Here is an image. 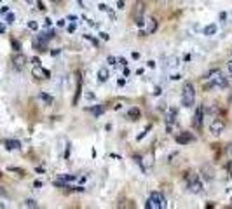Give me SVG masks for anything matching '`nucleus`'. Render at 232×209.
<instances>
[{
  "label": "nucleus",
  "mask_w": 232,
  "mask_h": 209,
  "mask_svg": "<svg viewBox=\"0 0 232 209\" xmlns=\"http://www.w3.org/2000/svg\"><path fill=\"white\" fill-rule=\"evenodd\" d=\"M140 115H141V112H140V108H138V106L129 108V112H128V117H129L131 120H138V118H140Z\"/></svg>",
  "instance_id": "15"
},
{
  "label": "nucleus",
  "mask_w": 232,
  "mask_h": 209,
  "mask_svg": "<svg viewBox=\"0 0 232 209\" xmlns=\"http://www.w3.org/2000/svg\"><path fill=\"white\" fill-rule=\"evenodd\" d=\"M229 153H230V155H232V143H230V145H229Z\"/></svg>",
  "instance_id": "50"
},
{
  "label": "nucleus",
  "mask_w": 232,
  "mask_h": 209,
  "mask_svg": "<svg viewBox=\"0 0 232 209\" xmlns=\"http://www.w3.org/2000/svg\"><path fill=\"white\" fill-rule=\"evenodd\" d=\"M229 72H230V73H232V59H230V61H229Z\"/></svg>",
  "instance_id": "48"
},
{
  "label": "nucleus",
  "mask_w": 232,
  "mask_h": 209,
  "mask_svg": "<svg viewBox=\"0 0 232 209\" xmlns=\"http://www.w3.org/2000/svg\"><path fill=\"white\" fill-rule=\"evenodd\" d=\"M98 9H100L101 12H110V7L105 6V4H100V6H98Z\"/></svg>",
  "instance_id": "23"
},
{
  "label": "nucleus",
  "mask_w": 232,
  "mask_h": 209,
  "mask_svg": "<svg viewBox=\"0 0 232 209\" xmlns=\"http://www.w3.org/2000/svg\"><path fill=\"white\" fill-rule=\"evenodd\" d=\"M75 30H77V21H73L70 26H68V33H73Z\"/></svg>",
  "instance_id": "29"
},
{
  "label": "nucleus",
  "mask_w": 232,
  "mask_h": 209,
  "mask_svg": "<svg viewBox=\"0 0 232 209\" xmlns=\"http://www.w3.org/2000/svg\"><path fill=\"white\" fill-rule=\"evenodd\" d=\"M100 37H101L103 40H108V38H110V35H108V33H105V32H101V33H100Z\"/></svg>",
  "instance_id": "33"
},
{
  "label": "nucleus",
  "mask_w": 232,
  "mask_h": 209,
  "mask_svg": "<svg viewBox=\"0 0 232 209\" xmlns=\"http://www.w3.org/2000/svg\"><path fill=\"white\" fill-rule=\"evenodd\" d=\"M175 139H176V143H180V145H187L190 141H194V136L190 133H180L175 136Z\"/></svg>",
  "instance_id": "8"
},
{
  "label": "nucleus",
  "mask_w": 232,
  "mask_h": 209,
  "mask_svg": "<svg viewBox=\"0 0 232 209\" xmlns=\"http://www.w3.org/2000/svg\"><path fill=\"white\" fill-rule=\"evenodd\" d=\"M60 52H61L60 49H54V51H53V52H51V54H53V56H58V54H60Z\"/></svg>",
  "instance_id": "43"
},
{
  "label": "nucleus",
  "mask_w": 232,
  "mask_h": 209,
  "mask_svg": "<svg viewBox=\"0 0 232 209\" xmlns=\"http://www.w3.org/2000/svg\"><path fill=\"white\" fill-rule=\"evenodd\" d=\"M47 40L49 38L45 37V33H40L33 38V47L38 49V51H47Z\"/></svg>",
  "instance_id": "5"
},
{
  "label": "nucleus",
  "mask_w": 232,
  "mask_h": 209,
  "mask_svg": "<svg viewBox=\"0 0 232 209\" xmlns=\"http://www.w3.org/2000/svg\"><path fill=\"white\" fill-rule=\"evenodd\" d=\"M176 108H169V112H167V118H166V124H167V131H171L173 129V124L176 122Z\"/></svg>",
  "instance_id": "10"
},
{
  "label": "nucleus",
  "mask_w": 232,
  "mask_h": 209,
  "mask_svg": "<svg viewBox=\"0 0 232 209\" xmlns=\"http://www.w3.org/2000/svg\"><path fill=\"white\" fill-rule=\"evenodd\" d=\"M84 37H86L87 40H89V42L92 44V45H98V40H96V38H94V37H91V35H84Z\"/></svg>",
  "instance_id": "26"
},
{
  "label": "nucleus",
  "mask_w": 232,
  "mask_h": 209,
  "mask_svg": "<svg viewBox=\"0 0 232 209\" xmlns=\"http://www.w3.org/2000/svg\"><path fill=\"white\" fill-rule=\"evenodd\" d=\"M203 113H204V108H203V106H197V110H195V115H194V127H195V129H201V124H203Z\"/></svg>",
  "instance_id": "12"
},
{
  "label": "nucleus",
  "mask_w": 232,
  "mask_h": 209,
  "mask_svg": "<svg viewBox=\"0 0 232 209\" xmlns=\"http://www.w3.org/2000/svg\"><path fill=\"white\" fill-rule=\"evenodd\" d=\"M148 129H150V127H147V129H143V131H141V133H140V134H138V138H136V139H138V141H140V139H143V138H145V134H147V133H148Z\"/></svg>",
  "instance_id": "25"
},
{
  "label": "nucleus",
  "mask_w": 232,
  "mask_h": 209,
  "mask_svg": "<svg viewBox=\"0 0 232 209\" xmlns=\"http://www.w3.org/2000/svg\"><path fill=\"white\" fill-rule=\"evenodd\" d=\"M37 6H38V9H40V11H45V7H44V4L40 2V0H37Z\"/></svg>",
  "instance_id": "35"
},
{
  "label": "nucleus",
  "mask_w": 232,
  "mask_h": 209,
  "mask_svg": "<svg viewBox=\"0 0 232 209\" xmlns=\"http://www.w3.org/2000/svg\"><path fill=\"white\" fill-rule=\"evenodd\" d=\"M11 44H12V49H14V51H19V49H21V45H19L18 40H11Z\"/></svg>",
  "instance_id": "28"
},
{
  "label": "nucleus",
  "mask_w": 232,
  "mask_h": 209,
  "mask_svg": "<svg viewBox=\"0 0 232 209\" xmlns=\"http://www.w3.org/2000/svg\"><path fill=\"white\" fill-rule=\"evenodd\" d=\"M223 129H225V122H223L222 118H216V120H213V122H211L210 133L216 136V134H222V133H223Z\"/></svg>",
  "instance_id": "6"
},
{
  "label": "nucleus",
  "mask_w": 232,
  "mask_h": 209,
  "mask_svg": "<svg viewBox=\"0 0 232 209\" xmlns=\"http://www.w3.org/2000/svg\"><path fill=\"white\" fill-rule=\"evenodd\" d=\"M65 25H66L65 19H60V21H58V26H65Z\"/></svg>",
  "instance_id": "38"
},
{
  "label": "nucleus",
  "mask_w": 232,
  "mask_h": 209,
  "mask_svg": "<svg viewBox=\"0 0 232 209\" xmlns=\"http://www.w3.org/2000/svg\"><path fill=\"white\" fill-rule=\"evenodd\" d=\"M119 63H120V64H124V66H126V64H128V61H126L124 58H119Z\"/></svg>",
  "instance_id": "41"
},
{
  "label": "nucleus",
  "mask_w": 232,
  "mask_h": 209,
  "mask_svg": "<svg viewBox=\"0 0 232 209\" xmlns=\"http://www.w3.org/2000/svg\"><path fill=\"white\" fill-rule=\"evenodd\" d=\"M157 2H159V4H167L169 0H157Z\"/></svg>",
  "instance_id": "49"
},
{
  "label": "nucleus",
  "mask_w": 232,
  "mask_h": 209,
  "mask_svg": "<svg viewBox=\"0 0 232 209\" xmlns=\"http://www.w3.org/2000/svg\"><path fill=\"white\" fill-rule=\"evenodd\" d=\"M167 206L166 199H164V195L159 192H152L150 195H148V200H147L145 207L147 209H164Z\"/></svg>",
  "instance_id": "3"
},
{
  "label": "nucleus",
  "mask_w": 232,
  "mask_h": 209,
  "mask_svg": "<svg viewBox=\"0 0 232 209\" xmlns=\"http://www.w3.org/2000/svg\"><path fill=\"white\" fill-rule=\"evenodd\" d=\"M108 77H110V72L107 70V66L100 68V72H98V80H100V82H107Z\"/></svg>",
  "instance_id": "13"
},
{
  "label": "nucleus",
  "mask_w": 232,
  "mask_h": 209,
  "mask_svg": "<svg viewBox=\"0 0 232 209\" xmlns=\"http://www.w3.org/2000/svg\"><path fill=\"white\" fill-rule=\"evenodd\" d=\"M0 195H7V193L4 192V190H0Z\"/></svg>",
  "instance_id": "51"
},
{
  "label": "nucleus",
  "mask_w": 232,
  "mask_h": 209,
  "mask_svg": "<svg viewBox=\"0 0 232 209\" xmlns=\"http://www.w3.org/2000/svg\"><path fill=\"white\" fill-rule=\"evenodd\" d=\"M54 35H56V33H54V30H49V32H45V37H47L49 40H51V38H53Z\"/></svg>",
  "instance_id": "31"
},
{
  "label": "nucleus",
  "mask_w": 232,
  "mask_h": 209,
  "mask_svg": "<svg viewBox=\"0 0 232 209\" xmlns=\"http://www.w3.org/2000/svg\"><path fill=\"white\" fill-rule=\"evenodd\" d=\"M21 146V143L18 141V139H7L6 141V148L7 150H16V148H19Z\"/></svg>",
  "instance_id": "17"
},
{
  "label": "nucleus",
  "mask_w": 232,
  "mask_h": 209,
  "mask_svg": "<svg viewBox=\"0 0 232 209\" xmlns=\"http://www.w3.org/2000/svg\"><path fill=\"white\" fill-rule=\"evenodd\" d=\"M157 32V21L154 17H148V23H147V33H155Z\"/></svg>",
  "instance_id": "14"
},
{
  "label": "nucleus",
  "mask_w": 232,
  "mask_h": 209,
  "mask_svg": "<svg viewBox=\"0 0 232 209\" xmlns=\"http://www.w3.org/2000/svg\"><path fill=\"white\" fill-rule=\"evenodd\" d=\"M143 12H145V2L143 0H138L135 6V11H133V17H135L136 21V26H143L145 25V21H143Z\"/></svg>",
  "instance_id": "4"
},
{
  "label": "nucleus",
  "mask_w": 232,
  "mask_h": 209,
  "mask_svg": "<svg viewBox=\"0 0 232 209\" xmlns=\"http://www.w3.org/2000/svg\"><path fill=\"white\" fill-rule=\"evenodd\" d=\"M180 77H182V75H178V73H175V75H171V79H173V80H178Z\"/></svg>",
  "instance_id": "44"
},
{
  "label": "nucleus",
  "mask_w": 232,
  "mask_h": 209,
  "mask_svg": "<svg viewBox=\"0 0 232 209\" xmlns=\"http://www.w3.org/2000/svg\"><path fill=\"white\" fill-rule=\"evenodd\" d=\"M117 9H124V0H119V2H117Z\"/></svg>",
  "instance_id": "34"
},
{
  "label": "nucleus",
  "mask_w": 232,
  "mask_h": 209,
  "mask_svg": "<svg viewBox=\"0 0 232 209\" xmlns=\"http://www.w3.org/2000/svg\"><path fill=\"white\" fill-rule=\"evenodd\" d=\"M12 63H14V66H16L18 70H21L23 66L26 64V56H25V54H21V52L14 54V56H12Z\"/></svg>",
  "instance_id": "9"
},
{
  "label": "nucleus",
  "mask_w": 232,
  "mask_h": 209,
  "mask_svg": "<svg viewBox=\"0 0 232 209\" xmlns=\"http://www.w3.org/2000/svg\"><path fill=\"white\" fill-rule=\"evenodd\" d=\"M91 112H92V115H94V117H100V115L105 112V106H103V105H96V106H92Z\"/></svg>",
  "instance_id": "19"
},
{
  "label": "nucleus",
  "mask_w": 232,
  "mask_h": 209,
  "mask_svg": "<svg viewBox=\"0 0 232 209\" xmlns=\"http://www.w3.org/2000/svg\"><path fill=\"white\" fill-rule=\"evenodd\" d=\"M81 91H82V84H81V80H79V86H77L75 96H73V106H75V105H77V101H79V96H81Z\"/></svg>",
  "instance_id": "20"
},
{
  "label": "nucleus",
  "mask_w": 232,
  "mask_h": 209,
  "mask_svg": "<svg viewBox=\"0 0 232 209\" xmlns=\"http://www.w3.org/2000/svg\"><path fill=\"white\" fill-rule=\"evenodd\" d=\"M33 75H35V77H40V79H51L49 70L42 68L40 64H35V68H33Z\"/></svg>",
  "instance_id": "11"
},
{
  "label": "nucleus",
  "mask_w": 232,
  "mask_h": 209,
  "mask_svg": "<svg viewBox=\"0 0 232 209\" xmlns=\"http://www.w3.org/2000/svg\"><path fill=\"white\" fill-rule=\"evenodd\" d=\"M51 25H53V21H51V19L47 17V19H45V26H51Z\"/></svg>",
  "instance_id": "47"
},
{
  "label": "nucleus",
  "mask_w": 232,
  "mask_h": 209,
  "mask_svg": "<svg viewBox=\"0 0 232 209\" xmlns=\"http://www.w3.org/2000/svg\"><path fill=\"white\" fill-rule=\"evenodd\" d=\"M32 63H33V64H40V59H38V58H33Z\"/></svg>",
  "instance_id": "40"
},
{
  "label": "nucleus",
  "mask_w": 232,
  "mask_h": 209,
  "mask_svg": "<svg viewBox=\"0 0 232 209\" xmlns=\"http://www.w3.org/2000/svg\"><path fill=\"white\" fill-rule=\"evenodd\" d=\"M86 98H87V99H94V92H87Z\"/></svg>",
  "instance_id": "37"
},
{
  "label": "nucleus",
  "mask_w": 232,
  "mask_h": 209,
  "mask_svg": "<svg viewBox=\"0 0 232 209\" xmlns=\"http://www.w3.org/2000/svg\"><path fill=\"white\" fill-rule=\"evenodd\" d=\"M28 206V207H37V202H35V200H33V199H28L26 202H25Z\"/></svg>",
  "instance_id": "24"
},
{
  "label": "nucleus",
  "mask_w": 232,
  "mask_h": 209,
  "mask_svg": "<svg viewBox=\"0 0 232 209\" xmlns=\"http://www.w3.org/2000/svg\"><path fill=\"white\" fill-rule=\"evenodd\" d=\"M2 33H6V26H4V25H0V35H2Z\"/></svg>",
  "instance_id": "45"
},
{
  "label": "nucleus",
  "mask_w": 232,
  "mask_h": 209,
  "mask_svg": "<svg viewBox=\"0 0 232 209\" xmlns=\"http://www.w3.org/2000/svg\"><path fill=\"white\" fill-rule=\"evenodd\" d=\"M28 28H30V30H38L37 21H28Z\"/></svg>",
  "instance_id": "22"
},
{
  "label": "nucleus",
  "mask_w": 232,
  "mask_h": 209,
  "mask_svg": "<svg viewBox=\"0 0 232 209\" xmlns=\"http://www.w3.org/2000/svg\"><path fill=\"white\" fill-rule=\"evenodd\" d=\"M33 187H35V188H40V187H42V181H35V183H33Z\"/></svg>",
  "instance_id": "39"
},
{
  "label": "nucleus",
  "mask_w": 232,
  "mask_h": 209,
  "mask_svg": "<svg viewBox=\"0 0 232 209\" xmlns=\"http://www.w3.org/2000/svg\"><path fill=\"white\" fill-rule=\"evenodd\" d=\"M213 87H220V89L227 87V80H225V77L222 75L220 70H211L210 73L206 75L204 89L206 91H210V89H213Z\"/></svg>",
  "instance_id": "1"
},
{
  "label": "nucleus",
  "mask_w": 232,
  "mask_h": 209,
  "mask_svg": "<svg viewBox=\"0 0 232 209\" xmlns=\"http://www.w3.org/2000/svg\"><path fill=\"white\" fill-rule=\"evenodd\" d=\"M107 61H108V64H117V59L113 58V56H108Z\"/></svg>",
  "instance_id": "30"
},
{
  "label": "nucleus",
  "mask_w": 232,
  "mask_h": 209,
  "mask_svg": "<svg viewBox=\"0 0 232 209\" xmlns=\"http://www.w3.org/2000/svg\"><path fill=\"white\" fill-rule=\"evenodd\" d=\"M124 84H126V80H124V79H119V80H117V86H119V87H122Z\"/></svg>",
  "instance_id": "36"
},
{
  "label": "nucleus",
  "mask_w": 232,
  "mask_h": 209,
  "mask_svg": "<svg viewBox=\"0 0 232 209\" xmlns=\"http://www.w3.org/2000/svg\"><path fill=\"white\" fill-rule=\"evenodd\" d=\"M148 68H155V61H148Z\"/></svg>",
  "instance_id": "42"
},
{
  "label": "nucleus",
  "mask_w": 232,
  "mask_h": 209,
  "mask_svg": "<svg viewBox=\"0 0 232 209\" xmlns=\"http://www.w3.org/2000/svg\"><path fill=\"white\" fill-rule=\"evenodd\" d=\"M38 98H40V99H42L44 103H45V105H53V96H51V94H45V92H40V94H38Z\"/></svg>",
  "instance_id": "18"
},
{
  "label": "nucleus",
  "mask_w": 232,
  "mask_h": 209,
  "mask_svg": "<svg viewBox=\"0 0 232 209\" xmlns=\"http://www.w3.org/2000/svg\"><path fill=\"white\" fill-rule=\"evenodd\" d=\"M195 101V89L190 82H185L183 89H182V105L185 108H190Z\"/></svg>",
  "instance_id": "2"
},
{
  "label": "nucleus",
  "mask_w": 232,
  "mask_h": 209,
  "mask_svg": "<svg viewBox=\"0 0 232 209\" xmlns=\"http://www.w3.org/2000/svg\"><path fill=\"white\" fill-rule=\"evenodd\" d=\"M6 21H7V23H14V14H12V12H7Z\"/></svg>",
  "instance_id": "27"
},
{
  "label": "nucleus",
  "mask_w": 232,
  "mask_h": 209,
  "mask_svg": "<svg viewBox=\"0 0 232 209\" xmlns=\"http://www.w3.org/2000/svg\"><path fill=\"white\" fill-rule=\"evenodd\" d=\"M75 174H61V176H60V180H63V181H66V183H68V181H73V180H75Z\"/></svg>",
  "instance_id": "21"
},
{
  "label": "nucleus",
  "mask_w": 232,
  "mask_h": 209,
  "mask_svg": "<svg viewBox=\"0 0 232 209\" xmlns=\"http://www.w3.org/2000/svg\"><path fill=\"white\" fill-rule=\"evenodd\" d=\"M201 190H203V183L197 180V176H190V180H189V192L201 193Z\"/></svg>",
  "instance_id": "7"
},
{
  "label": "nucleus",
  "mask_w": 232,
  "mask_h": 209,
  "mask_svg": "<svg viewBox=\"0 0 232 209\" xmlns=\"http://www.w3.org/2000/svg\"><path fill=\"white\" fill-rule=\"evenodd\" d=\"M9 171H14V172H19V174H25L23 169H18V167H9Z\"/></svg>",
  "instance_id": "32"
},
{
  "label": "nucleus",
  "mask_w": 232,
  "mask_h": 209,
  "mask_svg": "<svg viewBox=\"0 0 232 209\" xmlns=\"http://www.w3.org/2000/svg\"><path fill=\"white\" fill-rule=\"evenodd\" d=\"M154 94H155V96H159V94H161V87H155V92H154Z\"/></svg>",
  "instance_id": "46"
},
{
  "label": "nucleus",
  "mask_w": 232,
  "mask_h": 209,
  "mask_svg": "<svg viewBox=\"0 0 232 209\" xmlns=\"http://www.w3.org/2000/svg\"><path fill=\"white\" fill-rule=\"evenodd\" d=\"M216 30H218V26H216L215 23H211V25H208V26H204V30H203V33L204 35H208V37H211V35H215Z\"/></svg>",
  "instance_id": "16"
}]
</instances>
